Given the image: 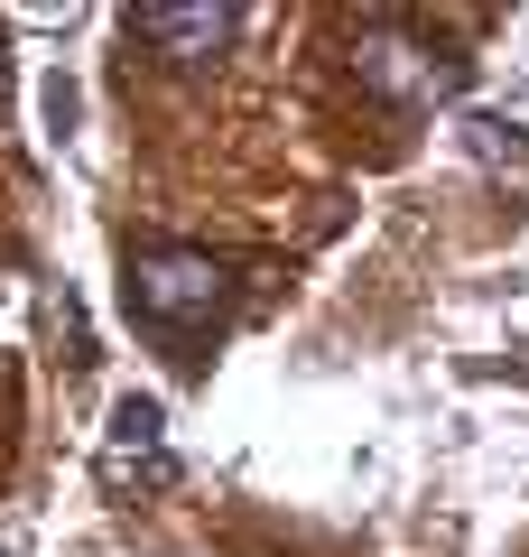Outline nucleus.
<instances>
[{
	"label": "nucleus",
	"mask_w": 529,
	"mask_h": 557,
	"mask_svg": "<svg viewBox=\"0 0 529 557\" xmlns=\"http://www.w3.org/2000/svg\"><path fill=\"white\" fill-rule=\"evenodd\" d=\"M121 298H131V317L149 325L176 362H196L205 335L223 325L233 278H223L214 251H186V242H139V251L121 260Z\"/></svg>",
	"instance_id": "1"
},
{
	"label": "nucleus",
	"mask_w": 529,
	"mask_h": 557,
	"mask_svg": "<svg viewBox=\"0 0 529 557\" xmlns=\"http://www.w3.org/2000/svg\"><path fill=\"white\" fill-rule=\"evenodd\" d=\"M353 65H362V84H381L391 102H436L465 75L455 57H428V28H409V20H372L353 38Z\"/></svg>",
	"instance_id": "2"
},
{
	"label": "nucleus",
	"mask_w": 529,
	"mask_h": 557,
	"mask_svg": "<svg viewBox=\"0 0 529 557\" xmlns=\"http://www.w3.org/2000/svg\"><path fill=\"white\" fill-rule=\"evenodd\" d=\"M131 47H149L158 65H214V47H233V10H131Z\"/></svg>",
	"instance_id": "3"
},
{
	"label": "nucleus",
	"mask_w": 529,
	"mask_h": 557,
	"mask_svg": "<svg viewBox=\"0 0 529 557\" xmlns=\"http://www.w3.org/2000/svg\"><path fill=\"white\" fill-rule=\"evenodd\" d=\"M158 428H168V418H158V399H121V409H112V456H121V465L149 456L158 474H168V456H158Z\"/></svg>",
	"instance_id": "4"
}]
</instances>
